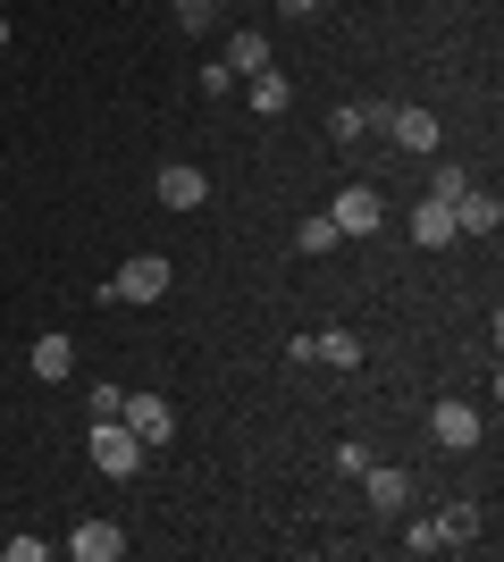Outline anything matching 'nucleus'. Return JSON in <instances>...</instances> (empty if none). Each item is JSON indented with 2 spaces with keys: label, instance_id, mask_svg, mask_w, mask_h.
I'll use <instances>...</instances> for the list:
<instances>
[{
  "label": "nucleus",
  "instance_id": "1",
  "mask_svg": "<svg viewBox=\"0 0 504 562\" xmlns=\"http://www.w3.org/2000/svg\"><path fill=\"white\" fill-rule=\"evenodd\" d=\"M93 470L101 479H135V470H144V446H135L126 420H93Z\"/></svg>",
  "mask_w": 504,
  "mask_h": 562
},
{
  "label": "nucleus",
  "instance_id": "2",
  "mask_svg": "<svg viewBox=\"0 0 504 562\" xmlns=\"http://www.w3.org/2000/svg\"><path fill=\"white\" fill-rule=\"evenodd\" d=\"M152 202H160V211H202V202H211V177L193 160H168L160 177H152Z\"/></svg>",
  "mask_w": 504,
  "mask_h": 562
},
{
  "label": "nucleus",
  "instance_id": "3",
  "mask_svg": "<svg viewBox=\"0 0 504 562\" xmlns=\"http://www.w3.org/2000/svg\"><path fill=\"white\" fill-rule=\"evenodd\" d=\"M168 278H177V269H168L160 252H135V260L119 269V278H110V294H119V303H160V294H168Z\"/></svg>",
  "mask_w": 504,
  "mask_h": 562
},
{
  "label": "nucleus",
  "instance_id": "4",
  "mask_svg": "<svg viewBox=\"0 0 504 562\" xmlns=\"http://www.w3.org/2000/svg\"><path fill=\"white\" fill-rule=\"evenodd\" d=\"M59 554H68V562H119L126 529H119V520H76L68 538H59Z\"/></svg>",
  "mask_w": 504,
  "mask_h": 562
},
{
  "label": "nucleus",
  "instance_id": "5",
  "mask_svg": "<svg viewBox=\"0 0 504 562\" xmlns=\"http://www.w3.org/2000/svg\"><path fill=\"white\" fill-rule=\"evenodd\" d=\"M119 420L135 428V446H144V453H160L168 437H177V412H168L160 395H126V403H119Z\"/></svg>",
  "mask_w": 504,
  "mask_h": 562
},
{
  "label": "nucleus",
  "instance_id": "6",
  "mask_svg": "<svg viewBox=\"0 0 504 562\" xmlns=\"http://www.w3.org/2000/svg\"><path fill=\"white\" fill-rule=\"evenodd\" d=\"M328 218H336V235H379L387 202H379V186H345V193L328 202Z\"/></svg>",
  "mask_w": 504,
  "mask_h": 562
},
{
  "label": "nucleus",
  "instance_id": "7",
  "mask_svg": "<svg viewBox=\"0 0 504 562\" xmlns=\"http://www.w3.org/2000/svg\"><path fill=\"white\" fill-rule=\"evenodd\" d=\"M480 403H437V412H429V437H437V446H446V453H471V446H480Z\"/></svg>",
  "mask_w": 504,
  "mask_h": 562
},
{
  "label": "nucleus",
  "instance_id": "8",
  "mask_svg": "<svg viewBox=\"0 0 504 562\" xmlns=\"http://www.w3.org/2000/svg\"><path fill=\"white\" fill-rule=\"evenodd\" d=\"M379 117H387V143H395V151H412V160L437 151V117L429 110H379Z\"/></svg>",
  "mask_w": 504,
  "mask_h": 562
},
{
  "label": "nucleus",
  "instance_id": "9",
  "mask_svg": "<svg viewBox=\"0 0 504 562\" xmlns=\"http://www.w3.org/2000/svg\"><path fill=\"white\" fill-rule=\"evenodd\" d=\"M496 227H504V202L480 193V186H462L455 193V235H496Z\"/></svg>",
  "mask_w": 504,
  "mask_h": 562
},
{
  "label": "nucleus",
  "instance_id": "10",
  "mask_svg": "<svg viewBox=\"0 0 504 562\" xmlns=\"http://www.w3.org/2000/svg\"><path fill=\"white\" fill-rule=\"evenodd\" d=\"M361 487H370V504H379V513H404V495H412V479L395 462H370L361 470Z\"/></svg>",
  "mask_w": 504,
  "mask_h": 562
},
{
  "label": "nucleus",
  "instance_id": "11",
  "mask_svg": "<svg viewBox=\"0 0 504 562\" xmlns=\"http://www.w3.org/2000/svg\"><path fill=\"white\" fill-rule=\"evenodd\" d=\"M412 244H421V252L455 244V202H421V211H412Z\"/></svg>",
  "mask_w": 504,
  "mask_h": 562
},
{
  "label": "nucleus",
  "instance_id": "12",
  "mask_svg": "<svg viewBox=\"0 0 504 562\" xmlns=\"http://www.w3.org/2000/svg\"><path fill=\"white\" fill-rule=\"evenodd\" d=\"M480 529H488L480 504H446V513H437V538L446 546H480Z\"/></svg>",
  "mask_w": 504,
  "mask_h": 562
},
{
  "label": "nucleus",
  "instance_id": "13",
  "mask_svg": "<svg viewBox=\"0 0 504 562\" xmlns=\"http://www.w3.org/2000/svg\"><path fill=\"white\" fill-rule=\"evenodd\" d=\"M227 76H261L269 68V34H227V59H219Z\"/></svg>",
  "mask_w": 504,
  "mask_h": 562
},
{
  "label": "nucleus",
  "instance_id": "14",
  "mask_svg": "<svg viewBox=\"0 0 504 562\" xmlns=\"http://www.w3.org/2000/svg\"><path fill=\"white\" fill-rule=\"evenodd\" d=\"M312 361H328V370H361V336H354V328L312 336Z\"/></svg>",
  "mask_w": 504,
  "mask_h": 562
},
{
  "label": "nucleus",
  "instance_id": "15",
  "mask_svg": "<svg viewBox=\"0 0 504 562\" xmlns=\"http://www.w3.org/2000/svg\"><path fill=\"white\" fill-rule=\"evenodd\" d=\"M68 370H76V345H68V336H34V378H51V386H59Z\"/></svg>",
  "mask_w": 504,
  "mask_h": 562
},
{
  "label": "nucleus",
  "instance_id": "16",
  "mask_svg": "<svg viewBox=\"0 0 504 562\" xmlns=\"http://www.w3.org/2000/svg\"><path fill=\"white\" fill-rule=\"evenodd\" d=\"M244 85H253V110H261V117H278V110H287V101H294V85H287V76H278V68L244 76Z\"/></svg>",
  "mask_w": 504,
  "mask_h": 562
},
{
  "label": "nucleus",
  "instance_id": "17",
  "mask_svg": "<svg viewBox=\"0 0 504 562\" xmlns=\"http://www.w3.org/2000/svg\"><path fill=\"white\" fill-rule=\"evenodd\" d=\"M370 126H379V110H336V117H328V143H345V151H354Z\"/></svg>",
  "mask_w": 504,
  "mask_h": 562
},
{
  "label": "nucleus",
  "instance_id": "18",
  "mask_svg": "<svg viewBox=\"0 0 504 562\" xmlns=\"http://www.w3.org/2000/svg\"><path fill=\"white\" fill-rule=\"evenodd\" d=\"M294 252H336V218H328V211H312L303 227H294Z\"/></svg>",
  "mask_w": 504,
  "mask_h": 562
},
{
  "label": "nucleus",
  "instance_id": "19",
  "mask_svg": "<svg viewBox=\"0 0 504 562\" xmlns=\"http://www.w3.org/2000/svg\"><path fill=\"white\" fill-rule=\"evenodd\" d=\"M462 186H471V168H455V160H437V177H429V202H455Z\"/></svg>",
  "mask_w": 504,
  "mask_h": 562
},
{
  "label": "nucleus",
  "instance_id": "20",
  "mask_svg": "<svg viewBox=\"0 0 504 562\" xmlns=\"http://www.w3.org/2000/svg\"><path fill=\"white\" fill-rule=\"evenodd\" d=\"M395 546H404V554H446V538H437V520H412V529H404Z\"/></svg>",
  "mask_w": 504,
  "mask_h": 562
},
{
  "label": "nucleus",
  "instance_id": "21",
  "mask_svg": "<svg viewBox=\"0 0 504 562\" xmlns=\"http://www.w3.org/2000/svg\"><path fill=\"white\" fill-rule=\"evenodd\" d=\"M85 403H93V420H119V403H126V386H110V378H101V386H93V395H85Z\"/></svg>",
  "mask_w": 504,
  "mask_h": 562
},
{
  "label": "nucleus",
  "instance_id": "22",
  "mask_svg": "<svg viewBox=\"0 0 504 562\" xmlns=\"http://www.w3.org/2000/svg\"><path fill=\"white\" fill-rule=\"evenodd\" d=\"M336 470H345V479H361V470H370V446H361V437H345V446H336Z\"/></svg>",
  "mask_w": 504,
  "mask_h": 562
},
{
  "label": "nucleus",
  "instance_id": "23",
  "mask_svg": "<svg viewBox=\"0 0 504 562\" xmlns=\"http://www.w3.org/2000/svg\"><path fill=\"white\" fill-rule=\"evenodd\" d=\"M211 18H219L211 0H177V25H186V34H202V25H211Z\"/></svg>",
  "mask_w": 504,
  "mask_h": 562
},
{
  "label": "nucleus",
  "instance_id": "24",
  "mask_svg": "<svg viewBox=\"0 0 504 562\" xmlns=\"http://www.w3.org/2000/svg\"><path fill=\"white\" fill-rule=\"evenodd\" d=\"M278 9H287V18H312V9H320V0H278Z\"/></svg>",
  "mask_w": 504,
  "mask_h": 562
}]
</instances>
